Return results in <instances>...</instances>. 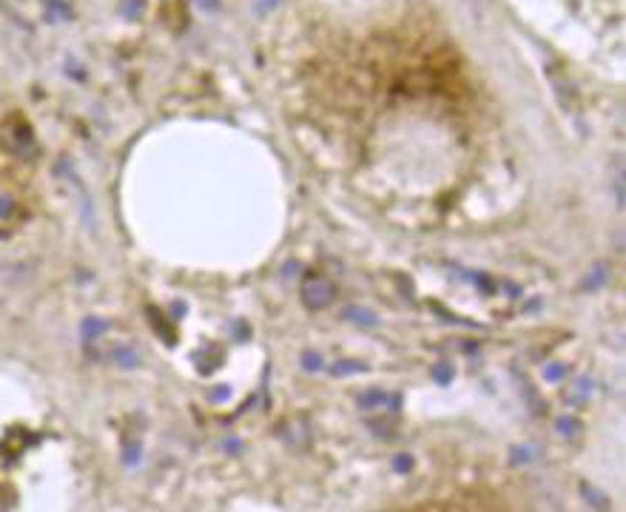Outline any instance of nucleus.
<instances>
[{"label":"nucleus","instance_id":"9","mask_svg":"<svg viewBox=\"0 0 626 512\" xmlns=\"http://www.w3.org/2000/svg\"><path fill=\"white\" fill-rule=\"evenodd\" d=\"M83 333H86V336H100L102 333V322H94V319H89V322H86V328H83Z\"/></svg>","mask_w":626,"mask_h":512},{"label":"nucleus","instance_id":"14","mask_svg":"<svg viewBox=\"0 0 626 512\" xmlns=\"http://www.w3.org/2000/svg\"><path fill=\"white\" fill-rule=\"evenodd\" d=\"M202 9H217V0H199Z\"/></svg>","mask_w":626,"mask_h":512},{"label":"nucleus","instance_id":"5","mask_svg":"<svg viewBox=\"0 0 626 512\" xmlns=\"http://www.w3.org/2000/svg\"><path fill=\"white\" fill-rule=\"evenodd\" d=\"M325 367V361H322V356L316 353V350H305L302 353V370H307V373H319Z\"/></svg>","mask_w":626,"mask_h":512},{"label":"nucleus","instance_id":"3","mask_svg":"<svg viewBox=\"0 0 626 512\" xmlns=\"http://www.w3.org/2000/svg\"><path fill=\"white\" fill-rule=\"evenodd\" d=\"M382 404H387V407H399V396H387L382 390H367L365 396H359L362 410H376V407H382Z\"/></svg>","mask_w":626,"mask_h":512},{"label":"nucleus","instance_id":"8","mask_svg":"<svg viewBox=\"0 0 626 512\" xmlns=\"http://www.w3.org/2000/svg\"><path fill=\"white\" fill-rule=\"evenodd\" d=\"M413 464H415V461H413L407 453H399V456L393 458V469H396V473H410Z\"/></svg>","mask_w":626,"mask_h":512},{"label":"nucleus","instance_id":"4","mask_svg":"<svg viewBox=\"0 0 626 512\" xmlns=\"http://www.w3.org/2000/svg\"><path fill=\"white\" fill-rule=\"evenodd\" d=\"M367 370V365H365V361H336V365H333L330 367V373L333 376H350V373H365Z\"/></svg>","mask_w":626,"mask_h":512},{"label":"nucleus","instance_id":"2","mask_svg":"<svg viewBox=\"0 0 626 512\" xmlns=\"http://www.w3.org/2000/svg\"><path fill=\"white\" fill-rule=\"evenodd\" d=\"M342 319H345V322H350V325H359V328H373V325H379V316L370 313V310H365V308H359V305L345 308V310H342Z\"/></svg>","mask_w":626,"mask_h":512},{"label":"nucleus","instance_id":"6","mask_svg":"<svg viewBox=\"0 0 626 512\" xmlns=\"http://www.w3.org/2000/svg\"><path fill=\"white\" fill-rule=\"evenodd\" d=\"M603 276H607V265H598L590 276H587V282H581L583 290H592L595 285H603Z\"/></svg>","mask_w":626,"mask_h":512},{"label":"nucleus","instance_id":"11","mask_svg":"<svg viewBox=\"0 0 626 512\" xmlns=\"http://www.w3.org/2000/svg\"><path fill=\"white\" fill-rule=\"evenodd\" d=\"M544 376H547V378H550V381H558V378H561V376H563V367H561V365H550V367H547V373H544Z\"/></svg>","mask_w":626,"mask_h":512},{"label":"nucleus","instance_id":"10","mask_svg":"<svg viewBox=\"0 0 626 512\" xmlns=\"http://www.w3.org/2000/svg\"><path fill=\"white\" fill-rule=\"evenodd\" d=\"M435 378L442 381V384H447V381L453 378V373H450V365H442V367H435Z\"/></svg>","mask_w":626,"mask_h":512},{"label":"nucleus","instance_id":"12","mask_svg":"<svg viewBox=\"0 0 626 512\" xmlns=\"http://www.w3.org/2000/svg\"><path fill=\"white\" fill-rule=\"evenodd\" d=\"M72 12L63 6V3H54V9H49V17H69Z\"/></svg>","mask_w":626,"mask_h":512},{"label":"nucleus","instance_id":"13","mask_svg":"<svg viewBox=\"0 0 626 512\" xmlns=\"http://www.w3.org/2000/svg\"><path fill=\"white\" fill-rule=\"evenodd\" d=\"M558 430H563V433H575V424L567 421V418H561V421H558Z\"/></svg>","mask_w":626,"mask_h":512},{"label":"nucleus","instance_id":"1","mask_svg":"<svg viewBox=\"0 0 626 512\" xmlns=\"http://www.w3.org/2000/svg\"><path fill=\"white\" fill-rule=\"evenodd\" d=\"M302 302L310 308V310H322L327 308L333 299H336V285H333L330 279H325V276H307V279L302 282Z\"/></svg>","mask_w":626,"mask_h":512},{"label":"nucleus","instance_id":"7","mask_svg":"<svg viewBox=\"0 0 626 512\" xmlns=\"http://www.w3.org/2000/svg\"><path fill=\"white\" fill-rule=\"evenodd\" d=\"M581 493H583V495H587V498H590V501H592V504H595L598 509H607V506H609V501H607V498H603L601 493H595V489H592L590 484H583V487H581Z\"/></svg>","mask_w":626,"mask_h":512}]
</instances>
